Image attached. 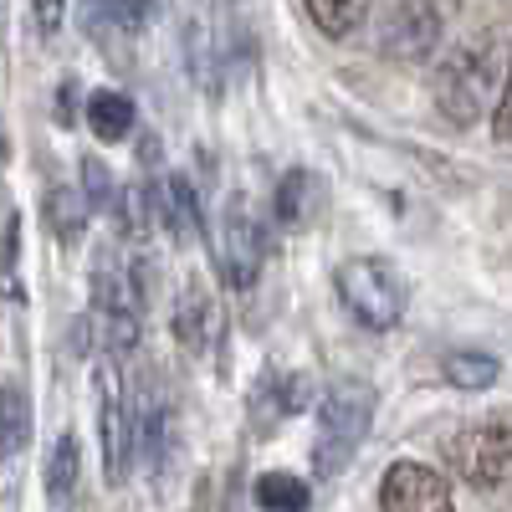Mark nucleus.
I'll use <instances>...</instances> for the list:
<instances>
[{
  "label": "nucleus",
  "instance_id": "nucleus-1",
  "mask_svg": "<svg viewBox=\"0 0 512 512\" xmlns=\"http://www.w3.org/2000/svg\"><path fill=\"white\" fill-rule=\"evenodd\" d=\"M502 82H507V62H502L497 41H492V36L466 41V47H456V52L441 62L436 108H441L456 128H472V123H482V113L497 108Z\"/></svg>",
  "mask_w": 512,
  "mask_h": 512
},
{
  "label": "nucleus",
  "instance_id": "nucleus-2",
  "mask_svg": "<svg viewBox=\"0 0 512 512\" xmlns=\"http://www.w3.org/2000/svg\"><path fill=\"white\" fill-rule=\"evenodd\" d=\"M333 292H338V303H344V313L369 333L400 328V318L410 308V282L395 262H384V256H349V262H338Z\"/></svg>",
  "mask_w": 512,
  "mask_h": 512
},
{
  "label": "nucleus",
  "instance_id": "nucleus-3",
  "mask_svg": "<svg viewBox=\"0 0 512 512\" xmlns=\"http://www.w3.org/2000/svg\"><path fill=\"white\" fill-rule=\"evenodd\" d=\"M374 420V390L369 384H333L318 405V436H313V472L338 477L359 456Z\"/></svg>",
  "mask_w": 512,
  "mask_h": 512
},
{
  "label": "nucleus",
  "instance_id": "nucleus-4",
  "mask_svg": "<svg viewBox=\"0 0 512 512\" xmlns=\"http://www.w3.org/2000/svg\"><path fill=\"white\" fill-rule=\"evenodd\" d=\"M456 472L472 487H507L512 482V420H487L472 425L451 441Z\"/></svg>",
  "mask_w": 512,
  "mask_h": 512
},
{
  "label": "nucleus",
  "instance_id": "nucleus-5",
  "mask_svg": "<svg viewBox=\"0 0 512 512\" xmlns=\"http://www.w3.org/2000/svg\"><path fill=\"white\" fill-rule=\"evenodd\" d=\"M216 256H221V277L236 292L256 287V277L267 267V226L256 221L251 210L231 205L226 221H221V236H216Z\"/></svg>",
  "mask_w": 512,
  "mask_h": 512
},
{
  "label": "nucleus",
  "instance_id": "nucleus-6",
  "mask_svg": "<svg viewBox=\"0 0 512 512\" xmlns=\"http://www.w3.org/2000/svg\"><path fill=\"white\" fill-rule=\"evenodd\" d=\"M441 31L446 26H441V11L431 0H400L379 26V52L395 62H425V57H436Z\"/></svg>",
  "mask_w": 512,
  "mask_h": 512
},
{
  "label": "nucleus",
  "instance_id": "nucleus-7",
  "mask_svg": "<svg viewBox=\"0 0 512 512\" xmlns=\"http://www.w3.org/2000/svg\"><path fill=\"white\" fill-rule=\"evenodd\" d=\"M379 512H456V497L436 466L395 461L379 477Z\"/></svg>",
  "mask_w": 512,
  "mask_h": 512
},
{
  "label": "nucleus",
  "instance_id": "nucleus-8",
  "mask_svg": "<svg viewBox=\"0 0 512 512\" xmlns=\"http://www.w3.org/2000/svg\"><path fill=\"white\" fill-rule=\"evenodd\" d=\"M98 436H103V477L118 487L128 477V461H134V425H128V405L113 369H98Z\"/></svg>",
  "mask_w": 512,
  "mask_h": 512
},
{
  "label": "nucleus",
  "instance_id": "nucleus-9",
  "mask_svg": "<svg viewBox=\"0 0 512 512\" xmlns=\"http://www.w3.org/2000/svg\"><path fill=\"white\" fill-rule=\"evenodd\" d=\"M221 333V308H216V292H210L200 277H185L175 292V338L190 354H210Z\"/></svg>",
  "mask_w": 512,
  "mask_h": 512
},
{
  "label": "nucleus",
  "instance_id": "nucleus-10",
  "mask_svg": "<svg viewBox=\"0 0 512 512\" xmlns=\"http://www.w3.org/2000/svg\"><path fill=\"white\" fill-rule=\"evenodd\" d=\"M318 200H323L318 175L297 164V169H287V175L277 180V190H272V221H277L282 231H303V226H313V216H318Z\"/></svg>",
  "mask_w": 512,
  "mask_h": 512
},
{
  "label": "nucleus",
  "instance_id": "nucleus-11",
  "mask_svg": "<svg viewBox=\"0 0 512 512\" xmlns=\"http://www.w3.org/2000/svg\"><path fill=\"white\" fill-rule=\"evenodd\" d=\"M303 400H308L303 374H262V379H256V390H251V415H256L251 425H256V436H267L277 420L297 415Z\"/></svg>",
  "mask_w": 512,
  "mask_h": 512
},
{
  "label": "nucleus",
  "instance_id": "nucleus-12",
  "mask_svg": "<svg viewBox=\"0 0 512 512\" xmlns=\"http://www.w3.org/2000/svg\"><path fill=\"white\" fill-rule=\"evenodd\" d=\"M154 216L159 226H169L180 241L200 236V200H195V185L185 175H169L159 190H154Z\"/></svg>",
  "mask_w": 512,
  "mask_h": 512
},
{
  "label": "nucleus",
  "instance_id": "nucleus-13",
  "mask_svg": "<svg viewBox=\"0 0 512 512\" xmlns=\"http://www.w3.org/2000/svg\"><path fill=\"white\" fill-rule=\"evenodd\" d=\"M88 128L103 144H123L128 134H134V98L118 93V88H98L88 98Z\"/></svg>",
  "mask_w": 512,
  "mask_h": 512
},
{
  "label": "nucleus",
  "instance_id": "nucleus-14",
  "mask_svg": "<svg viewBox=\"0 0 512 512\" xmlns=\"http://www.w3.org/2000/svg\"><path fill=\"white\" fill-rule=\"evenodd\" d=\"M31 441V400L16 379H0V456H21Z\"/></svg>",
  "mask_w": 512,
  "mask_h": 512
},
{
  "label": "nucleus",
  "instance_id": "nucleus-15",
  "mask_svg": "<svg viewBox=\"0 0 512 512\" xmlns=\"http://www.w3.org/2000/svg\"><path fill=\"white\" fill-rule=\"evenodd\" d=\"M256 507L262 512H308L313 487L292 472H267V477H256Z\"/></svg>",
  "mask_w": 512,
  "mask_h": 512
},
{
  "label": "nucleus",
  "instance_id": "nucleus-16",
  "mask_svg": "<svg viewBox=\"0 0 512 512\" xmlns=\"http://www.w3.org/2000/svg\"><path fill=\"white\" fill-rule=\"evenodd\" d=\"M113 221H118V231H123L128 241H144V236L159 226V216H154V190H149V185H123L118 200H113Z\"/></svg>",
  "mask_w": 512,
  "mask_h": 512
},
{
  "label": "nucleus",
  "instance_id": "nucleus-17",
  "mask_svg": "<svg viewBox=\"0 0 512 512\" xmlns=\"http://www.w3.org/2000/svg\"><path fill=\"white\" fill-rule=\"evenodd\" d=\"M93 323L103 328L98 344H103L108 359H123V354L139 349V313H128V308H93Z\"/></svg>",
  "mask_w": 512,
  "mask_h": 512
},
{
  "label": "nucleus",
  "instance_id": "nucleus-18",
  "mask_svg": "<svg viewBox=\"0 0 512 512\" xmlns=\"http://www.w3.org/2000/svg\"><path fill=\"white\" fill-rule=\"evenodd\" d=\"M47 226H52L57 241L72 246L82 231H88V200H82L77 190H67V185H57V190L47 195Z\"/></svg>",
  "mask_w": 512,
  "mask_h": 512
},
{
  "label": "nucleus",
  "instance_id": "nucleus-19",
  "mask_svg": "<svg viewBox=\"0 0 512 512\" xmlns=\"http://www.w3.org/2000/svg\"><path fill=\"white\" fill-rule=\"evenodd\" d=\"M364 11H369V0H308L313 26H318L323 36H333V41L354 36L359 21H364Z\"/></svg>",
  "mask_w": 512,
  "mask_h": 512
},
{
  "label": "nucleus",
  "instance_id": "nucleus-20",
  "mask_svg": "<svg viewBox=\"0 0 512 512\" xmlns=\"http://www.w3.org/2000/svg\"><path fill=\"white\" fill-rule=\"evenodd\" d=\"M441 374L446 384H456V390H487V384H497V359L492 354H472V349H461V354H446L441 359Z\"/></svg>",
  "mask_w": 512,
  "mask_h": 512
},
{
  "label": "nucleus",
  "instance_id": "nucleus-21",
  "mask_svg": "<svg viewBox=\"0 0 512 512\" xmlns=\"http://www.w3.org/2000/svg\"><path fill=\"white\" fill-rule=\"evenodd\" d=\"M77 477H82V446H77V436H57L52 456H47V492L52 497H72Z\"/></svg>",
  "mask_w": 512,
  "mask_h": 512
},
{
  "label": "nucleus",
  "instance_id": "nucleus-22",
  "mask_svg": "<svg viewBox=\"0 0 512 512\" xmlns=\"http://www.w3.org/2000/svg\"><path fill=\"white\" fill-rule=\"evenodd\" d=\"M134 456H144L149 466L164 456V410H154V400L144 405V425H139V451Z\"/></svg>",
  "mask_w": 512,
  "mask_h": 512
},
{
  "label": "nucleus",
  "instance_id": "nucleus-23",
  "mask_svg": "<svg viewBox=\"0 0 512 512\" xmlns=\"http://www.w3.org/2000/svg\"><path fill=\"white\" fill-rule=\"evenodd\" d=\"M98 6L113 16V26L134 31V26H144V16H149V6H154V0H98Z\"/></svg>",
  "mask_w": 512,
  "mask_h": 512
},
{
  "label": "nucleus",
  "instance_id": "nucleus-24",
  "mask_svg": "<svg viewBox=\"0 0 512 512\" xmlns=\"http://www.w3.org/2000/svg\"><path fill=\"white\" fill-rule=\"evenodd\" d=\"M492 134L502 144H512V62H507V82H502V98L492 108Z\"/></svg>",
  "mask_w": 512,
  "mask_h": 512
},
{
  "label": "nucleus",
  "instance_id": "nucleus-25",
  "mask_svg": "<svg viewBox=\"0 0 512 512\" xmlns=\"http://www.w3.org/2000/svg\"><path fill=\"white\" fill-rule=\"evenodd\" d=\"M31 11H36L41 36H57V31H62V21H67V0H31Z\"/></svg>",
  "mask_w": 512,
  "mask_h": 512
},
{
  "label": "nucleus",
  "instance_id": "nucleus-26",
  "mask_svg": "<svg viewBox=\"0 0 512 512\" xmlns=\"http://www.w3.org/2000/svg\"><path fill=\"white\" fill-rule=\"evenodd\" d=\"M82 175H88V190H93V200H98V205H113V190H108V169H103L98 159H82Z\"/></svg>",
  "mask_w": 512,
  "mask_h": 512
},
{
  "label": "nucleus",
  "instance_id": "nucleus-27",
  "mask_svg": "<svg viewBox=\"0 0 512 512\" xmlns=\"http://www.w3.org/2000/svg\"><path fill=\"white\" fill-rule=\"evenodd\" d=\"M72 113H77V82H62V98H57V118H62V123H72Z\"/></svg>",
  "mask_w": 512,
  "mask_h": 512
}]
</instances>
